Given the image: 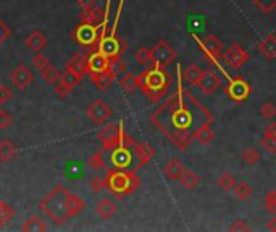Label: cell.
<instances>
[{
  "instance_id": "obj_5",
  "label": "cell",
  "mask_w": 276,
  "mask_h": 232,
  "mask_svg": "<svg viewBox=\"0 0 276 232\" xmlns=\"http://www.w3.org/2000/svg\"><path fill=\"white\" fill-rule=\"evenodd\" d=\"M71 37H73V41L76 44H79L81 47L89 49V50H95L100 41V24L81 21V24H78L73 29Z\"/></svg>"
},
{
  "instance_id": "obj_21",
  "label": "cell",
  "mask_w": 276,
  "mask_h": 232,
  "mask_svg": "<svg viewBox=\"0 0 276 232\" xmlns=\"http://www.w3.org/2000/svg\"><path fill=\"white\" fill-rule=\"evenodd\" d=\"M65 69H71L81 76L87 74V53H75V55L66 61Z\"/></svg>"
},
{
  "instance_id": "obj_34",
  "label": "cell",
  "mask_w": 276,
  "mask_h": 232,
  "mask_svg": "<svg viewBox=\"0 0 276 232\" xmlns=\"http://www.w3.org/2000/svg\"><path fill=\"white\" fill-rule=\"evenodd\" d=\"M87 165L92 171H104L107 166H105V158H104L102 151H94V153L89 157Z\"/></svg>"
},
{
  "instance_id": "obj_43",
  "label": "cell",
  "mask_w": 276,
  "mask_h": 232,
  "mask_svg": "<svg viewBox=\"0 0 276 232\" xmlns=\"http://www.w3.org/2000/svg\"><path fill=\"white\" fill-rule=\"evenodd\" d=\"M252 4L255 7H259L263 13H270L276 7V0H252Z\"/></svg>"
},
{
  "instance_id": "obj_52",
  "label": "cell",
  "mask_w": 276,
  "mask_h": 232,
  "mask_svg": "<svg viewBox=\"0 0 276 232\" xmlns=\"http://www.w3.org/2000/svg\"><path fill=\"white\" fill-rule=\"evenodd\" d=\"M266 229L271 232H276V218H271L268 222H266Z\"/></svg>"
},
{
  "instance_id": "obj_12",
  "label": "cell",
  "mask_w": 276,
  "mask_h": 232,
  "mask_svg": "<svg viewBox=\"0 0 276 232\" xmlns=\"http://www.w3.org/2000/svg\"><path fill=\"white\" fill-rule=\"evenodd\" d=\"M223 60L226 61V65L231 69H239L243 68L246 65V61L249 60V53L239 42H233L229 44V47L226 49Z\"/></svg>"
},
{
  "instance_id": "obj_42",
  "label": "cell",
  "mask_w": 276,
  "mask_h": 232,
  "mask_svg": "<svg viewBox=\"0 0 276 232\" xmlns=\"http://www.w3.org/2000/svg\"><path fill=\"white\" fill-rule=\"evenodd\" d=\"M71 91H73V89H71L65 81H61V79H60V81L55 86H53V92H55L60 97V99H66Z\"/></svg>"
},
{
  "instance_id": "obj_28",
  "label": "cell",
  "mask_w": 276,
  "mask_h": 232,
  "mask_svg": "<svg viewBox=\"0 0 276 232\" xmlns=\"http://www.w3.org/2000/svg\"><path fill=\"white\" fill-rule=\"evenodd\" d=\"M118 84L126 94H132L137 89V76L129 73V71H124L121 78L118 79Z\"/></svg>"
},
{
  "instance_id": "obj_17",
  "label": "cell",
  "mask_w": 276,
  "mask_h": 232,
  "mask_svg": "<svg viewBox=\"0 0 276 232\" xmlns=\"http://www.w3.org/2000/svg\"><path fill=\"white\" fill-rule=\"evenodd\" d=\"M132 153L137 158V166H146L150 160L155 157V150L150 144H146V142H134L132 145Z\"/></svg>"
},
{
  "instance_id": "obj_46",
  "label": "cell",
  "mask_w": 276,
  "mask_h": 232,
  "mask_svg": "<svg viewBox=\"0 0 276 232\" xmlns=\"http://www.w3.org/2000/svg\"><path fill=\"white\" fill-rule=\"evenodd\" d=\"M260 145L263 147V150L268 151V153H276V139L263 136L260 140Z\"/></svg>"
},
{
  "instance_id": "obj_32",
  "label": "cell",
  "mask_w": 276,
  "mask_h": 232,
  "mask_svg": "<svg viewBox=\"0 0 276 232\" xmlns=\"http://www.w3.org/2000/svg\"><path fill=\"white\" fill-rule=\"evenodd\" d=\"M234 197L237 199V200H249L252 197V194H254V189L251 187V184H247L246 181H241V182H237L236 185H234Z\"/></svg>"
},
{
  "instance_id": "obj_48",
  "label": "cell",
  "mask_w": 276,
  "mask_h": 232,
  "mask_svg": "<svg viewBox=\"0 0 276 232\" xmlns=\"http://www.w3.org/2000/svg\"><path fill=\"white\" fill-rule=\"evenodd\" d=\"M229 230H233V232L234 230H237V232L239 230H244V232H247V230H251V226H249L244 219H236L233 224L229 226Z\"/></svg>"
},
{
  "instance_id": "obj_16",
  "label": "cell",
  "mask_w": 276,
  "mask_h": 232,
  "mask_svg": "<svg viewBox=\"0 0 276 232\" xmlns=\"http://www.w3.org/2000/svg\"><path fill=\"white\" fill-rule=\"evenodd\" d=\"M110 162L113 165V168L118 169H128L132 165V148L131 147H124V145H118L117 148H113L110 151Z\"/></svg>"
},
{
  "instance_id": "obj_1",
  "label": "cell",
  "mask_w": 276,
  "mask_h": 232,
  "mask_svg": "<svg viewBox=\"0 0 276 232\" xmlns=\"http://www.w3.org/2000/svg\"><path fill=\"white\" fill-rule=\"evenodd\" d=\"M178 89L176 94L166 103H163L152 114V123L170 139L173 144L180 148L186 150L194 139V131L203 123H213V116L207 114H195L184 100V87H183V68L178 65L176 71Z\"/></svg>"
},
{
  "instance_id": "obj_14",
  "label": "cell",
  "mask_w": 276,
  "mask_h": 232,
  "mask_svg": "<svg viewBox=\"0 0 276 232\" xmlns=\"http://www.w3.org/2000/svg\"><path fill=\"white\" fill-rule=\"evenodd\" d=\"M220 84H221V78L215 69H212V68L202 69L200 79L197 83V87L202 91V94L212 95L220 87Z\"/></svg>"
},
{
  "instance_id": "obj_22",
  "label": "cell",
  "mask_w": 276,
  "mask_h": 232,
  "mask_svg": "<svg viewBox=\"0 0 276 232\" xmlns=\"http://www.w3.org/2000/svg\"><path fill=\"white\" fill-rule=\"evenodd\" d=\"M18 155V147L10 139H0V163H10Z\"/></svg>"
},
{
  "instance_id": "obj_25",
  "label": "cell",
  "mask_w": 276,
  "mask_h": 232,
  "mask_svg": "<svg viewBox=\"0 0 276 232\" xmlns=\"http://www.w3.org/2000/svg\"><path fill=\"white\" fill-rule=\"evenodd\" d=\"M194 139L202 145H209L215 139V131L212 128V123H203L194 131Z\"/></svg>"
},
{
  "instance_id": "obj_35",
  "label": "cell",
  "mask_w": 276,
  "mask_h": 232,
  "mask_svg": "<svg viewBox=\"0 0 276 232\" xmlns=\"http://www.w3.org/2000/svg\"><path fill=\"white\" fill-rule=\"evenodd\" d=\"M200 74H202V69L197 65H195V63L189 65L188 68H186V71H184L186 81H188L191 86H197L199 79H200Z\"/></svg>"
},
{
  "instance_id": "obj_6",
  "label": "cell",
  "mask_w": 276,
  "mask_h": 232,
  "mask_svg": "<svg viewBox=\"0 0 276 232\" xmlns=\"http://www.w3.org/2000/svg\"><path fill=\"white\" fill-rule=\"evenodd\" d=\"M97 50H100L107 58H110V61L113 65H117L123 52L126 50V42L123 39H120L118 35H110L107 34L104 39L99 41V46H97Z\"/></svg>"
},
{
  "instance_id": "obj_30",
  "label": "cell",
  "mask_w": 276,
  "mask_h": 232,
  "mask_svg": "<svg viewBox=\"0 0 276 232\" xmlns=\"http://www.w3.org/2000/svg\"><path fill=\"white\" fill-rule=\"evenodd\" d=\"M41 78L44 79V83H46V84H49V86H55V84L60 81L61 74H60V71H58L55 66L49 63L46 68H44V69L41 71Z\"/></svg>"
},
{
  "instance_id": "obj_24",
  "label": "cell",
  "mask_w": 276,
  "mask_h": 232,
  "mask_svg": "<svg viewBox=\"0 0 276 232\" xmlns=\"http://www.w3.org/2000/svg\"><path fill=\"white\" fill-rule=\"evenodd\" d=\"M117 211H118V207L110 199H102V200L97 202V205H95V213L102 219L113 218L115 215H117Z\"/></svg>"
},
{
  "instance_id": "obj_8",
  "label": "cell",
  "mask_w": 276,
  "mask_h": 232,
  "mask_svg": "<svg viewBox=\"0 0 276 232\" xmlns=\"http://www.w3.org/2000/svg\"><path fill=\"white\" fill-rule=\"evenodd\" d=\"M152 52H154V66L162 69L170 66L173 63V60L176 58V50L163 39L155 44Z\"/></svg>"
},
{
  "instance_id": "obj_41",
  "label": "cell",
  "mask_w": 276,
  "mask_h": 232,
  "mask_svg": "<svg viewBox=\"0 0 276 232\" xmlns=\"http://www.w3.org/2000/svg\"><path fill=\"white\" fill-rule=\"evenodd\" d=\"M49 63H50V61H49V58L46 55H44V53H41V52H36L34 53V57H32V66L38 69V71H42Z\"/></svg>"
},
{
  "instance_id": "obj_38",
  "label": "cell",
  "mask_w": 276,
  "mask_h": 232,
  "mask_svg": "<svg viewBox=\"0 0 276 232\" xmlns=\"http://www.w3.org/2000/svg\"><path fill=\"white\" fill-rule=\"evenodd\" d=\"M260 116L265 120H273L276 118V105L273 102H263L260 105Z\"/></svg>"
},
{
  "instance_id": "obj_36",
  "label": "cell",
  "mask_w": 276,
  "mask_h": 232,
  "mask_svg": "<svg viewBox=\"0 0 276 232\" xmlns=\"http://www.w3.org/2000/svg\"><path fill=\"white\" fill-rule=\"evenodd\" d=\"M218 187L221 190H225V192H229V190H233L234 189V185L237 184L236 181V177L231 174V173H223L220 177H218Z\"/></svg>"
},
{
  "instance_id": "obj_45",
  "label": "cell",
  "mask_w": 276,
  "mask_h": 232,
  "mask_svg": "<svg viewBox=\"0 0 276 232\" xmlns=\"http://www.w3.org/2000/svg\"><path fill=\"white\" fill-rule=\"evenodd\" d=\"M89 187H91V190H92L94 194H99V192H102V189H105V187H107L105 177H99V176L92 177L91 182H89Z\"/></svg>"
},
{
  "instance_id": "obj_27",
  "label": "cell",
  "mask_w": 276,
  "mask_h": 232,
  "mask_svg": "<svg viewBox=\"0 0 276 232\" xmlns=\"http://www.w3.org/2000/svg\"><path fill=\"white\" fill-rule=\"evenodd\" d=\"M47 229H49L47 222L42 221V218L39 216H31L21 224V230H26V232H44Z\"/></svg>"
},
{
  "instance_id": "obj_39",
  "label": "cell",
  "mask_w": 276,
  "mask_h": 232,
  "mask_svg": "<svg viewBox=\"0 0 276 232\" xmlns=\"http://www.w3.org/2000/svg\"><path fill=\"white\" fill-rule=\"evenodd\" d=\"M243 160L247 163V165H257L260 162V153H259V150H255V148H247L243 151Z\"/></svg>"
},
{
  "instance_id": "obj_23",
  "label": "cell",
  "mask_w": 276,
  "mask_h": 232,
  "mask_svg": "<svg viewBox=\"0 0 276 232\" xmlns=\"http://www.w3.org/2000/svg\"><path fill=\"white\" fill-rule=\"evenodd\" d=\"M46 46H47V37H46V34L39 29H34L28 37H26V47L32 50L34 53L42 52Z\"/></svg>"
},
{
  "instance_id": "obj_4",
  "label": "cell",
  "mask_w": 276,
  "mask_h": 232,
  "mask_svg": "<svg viewBox=\"0 0 276 232\" xmlns=\"http://www.w3.org/2000/svg\"><path fill=\"white\" fill-rule=\"evenodd\" d=\"M105 182L109 190L117 195L118 199H124L126 195L132 194L139 187V177L134 171H128V169H110L107 171Z\"/></svg>"
},
{
  "instance_id": "obj_9",
  "label": "cell",
  "mask_w": 276,
  "mask_h": 232,
  "mask_svg": "<svg viewBox=\"0 0 276 232\" xmlns=\"http://www.w3.org/2000/svg\"><path fill=\"white\" fill-rule=\"evenodd\" d=\"M97 139L100 140L105 151H112L120 145V123H110L97 132Z\"/></svg>"
},
{
  "instance_id": "obj_26",
  "label": "cell",
  "mask_w": 276,
  "mask_h": 232,
  "mask_svg": "<svg viewBox=\"0 0 276 232\" xmlns=\"http://www.w3.org/2000/svg\"><path fill=\"white\" fill-rule=\"evenodd\" d=\"M79 18L83 23H92V24H100L104 20V10L99 7L86 8V10L79 12Z\"/></svg>"
},
{
  "instance_id": "obj_29",
  "label": "cell",
  "mask_w": 276,
  "mask_h": 232,
  "mask_svg": "<svg viewBox=\"0 0 276 232\" xmlns=\"http://www.w3.org/2000/svg\"><path fill=\"white\" fill-rule=\"evenodd\" d=\"M134 60L142 66H154V52L152 49L141 47L134 52Z\"/></svg>"
},
{
  "instance_id": "obj_11",
  "label": "cell",
  "mask_w": 276,
  "mask_h": 232,
  "mask_svg": "<svg viewBox=\"0 0 276 232\" xmlns=\"http://www.w3.org/2000/svg\"><path fill=\"white\" fill-rule=\"evenodd\" d=\"M225 92L233 102L241 103L247 100V97L251 95V86L243 78H228V86L225 89Z\"/></svg>"
},
{
  "instance_id": "obj_15",
  "label": "cell",
  "mask_w": 276,
  "mask_h": 232,
  "mask_svg": "<svg viewBox=\"0 0 276 232\" xmlns=\"http://www.w3.org/2000/svg\"><path fill=\"white\" fill-rule=\"evenodd\" d=\"M12 84L18 91H26L34 83V73L26 65H18L10 74Z\"/></svg>"
},
{
  "instance_id": "obj_3",
  "label": "cell",
  "mask_w": 276,
  "mask_h": 232,
  "mask_svg": "<svg viewBox=\"0 0 276 232\" xmlns=\"http://www.w3.org/2000/svg\"><path fill=\"white\" fill-rule=\"evenodd\" d=\"M168 86H170V79H168V74L162 68L149 66L137 76V87L152 102L163 99L168 92Z\"/></svg>"
},
{
  "instance_id": "obj_50",
  "label": "cell",
  "mask_w": 276,
  "mask_h": 232,
  "mask_svg": "<svg viewBox=\"0 0 276 232\" xmlns=\"http://www.w3.org/2000/svg\"><path fill=\"white\" fill-rule=\"evenodd\" d=\"M76 4L81 10H86V8L97 7V0H76Z\"/></svg>"
},
{
  "instance_id": "obj_20",
  "label": "cell",
  "mask_w": 276,
  "mask_h": 232,
  "mask_svg": "<svg viewBox=\"0 0 276 232\" xmlns=\"http://www.w3.org/2000/svg\"><path fill=\"white\" fill-rule=\"evenodd\" d=\"M259 52L262 53V57L266 60H276V34H268L259 42L257 46Z\"/></svg>"
},
{
  "instance_id": "obj_7",
  "label": "cell",
  "mask_w": 276,
  "mask_h": 232,
  "mask_svg": "<svg viewBox=\"0 0 276 232\" xmlns=\"http://www.w3.org/2000/svg\"><path fill=\"white\" fill-rule=\"evenodd\" d=\"M195 39H197V44L200 46V49H202V52H203V55L207 57V60H210L213 65L215 66H218V68H221L220 66V61L223 60V47H221V42L217 39V35H213V34H209L205 39L203 41H200L199 37H197V34H192Z\"/></svg>"
},
{
  "instance_id": "obj_37",
  "label": "cell",
  "mask_w": 276,
  "mask_h": 232,
  "mask_svg": "<svg viewBox=\"0 0 276 232\" xmlns=\"http://www.w3.org/2000/svg\"><path fill=\"white\" fill-rule=\"evenodd\" d=\"M60 79H61V81H65L71 89H75L76 86L81 84L83 76H81V74H78V73H75V71H71V69H65V73L61 74Z\"/></svg>"
},
{
  "instance_id": "obj_13",
  "label": "cell",
  "mask_w": 276,
  "mask_h": 232,
  "mask_svg": "<svg viewBox=\"0 0 276 232\" xmlns=\"http://www.w3.org/2000/svg\"><path fill=\"white\" fill-rule=\"evenodd\" d=\"M115 65L107 58L100 50H91L87 53V74H95V73H104V71L112 69Z\"/></svg>"
},
{
  "instance_id": "obj_31",
  "label": "cell",
  "mask_w": 276,
  "mask_h": 232,
  "mask_svg": "<svg viewBox=\"0 0 276 232\" xmlns=\"http://www.w3.org/2000/svg\"><path fill=\"white\" fill-rule=\"evenodd\" d=\"M180 182L184 189H188V190H192L195 189L199 184H200V176H197L194 171H191V169H186V173L181 176V179L178 181Z\"/></svg>"
},
{
  "instance_id": "obj_40",
  "label": "cell",
  "mask_w": 276,
  "mask_h": 232,
  "mask_svg": "<svg viewBox=\"0 0 276 232\" xmlns=\"http://www.w3.org/2000/svg\"><path fill=\"white\" fill-rule=\"evenodd\" d=\"M265 210L276 215V190H270L265 195Z\"/></svg>"
},
{
  "instance_id": "obj_10",
  "label": "cell",
  "mask_w": 276,
  "mask_h": 232,
  "mask_svg": "<svg viewBox=\"0 0 276 232\" xmlns=\"http://www.w3.org/2000/svg\"><path fill=\"white\" fill-rule=\"evenodd\" d=\"M86 114L94 124H97V126H102V124H105L107 121H109V118H112L113 111L110 108V105L107 103L105 100L97 99V100H94L91 105H89Z\"/></svg>"
},
{
  "instance_id": "obj_47",
  "label": "cell",
  "mask_w": 276,
  "mask_h": 232,
  "mask_svg": "<svg viewBox=\"0 0 276 232\" xmlns=\"http://www.w3.org/2000/svg\"><path fill=\"white\" fill-rule=\"evenodd\" d=\"M13 99V92H12V89L5 86V84H0V105L2 103H7V102H10Z\"/></svg>"
},
{
  "instance_id": "obj_51",
  "label": "cell",
  "mask_w": 276,
  "mask_h": 232,
  "mask_svg": "<svg viewBox=\"0 0 276 232\" xmlns=\"http://www.w3.org/2000/svg\"><path fill=\"white\" fill-rule=\"evenodd\" d=\"M263 136H268V137L276 139V123H271V124H268V126H266Z\"/></svg>"
},
{
  "instance_id": "obj_33",
  "label": "cell",
  "mask_w": 276,
  "mask_h": 232,
  "mask_svg": "<svg viewBox=\"0 0 276 232\" xmlns=\"http://www.w3.org/2000/svg\"><path fill=\"white\" fill-rule=\"evenodd\" d=\"M15 218V210L10 203L0 200V226H7Z\"/></svg>"
},
{
  "instance_id": "obj_44",
  "label": "cell",
  "mask_w": 276,
  "mask_h": 232,
  "mask_svg": "<svg viewBox=\"0 0 276 232\" xmlns=\"http://www.w3.org/2000/svg\"><path fill=\"white\" fill-rule=\"evenodd\" d=\"M13 124V116L10 111H7V110H0V129L5 131L8 129Z\"/></svg>"
},
{
  "instance_id": "obj_2",
  "label": "cell",
  "mask_w": 276,
  "mask_h": 232,
  "mask_svg": "<svg viewBox=\"0 0 276 232\" xmlns=\"http://www.w3.org/2000/svg\"><path fill=\"white\" fill-rule=\"evenodd\" d=\"M39 208L53 224L61 226L71 218L78 216L86 208V202L79 195L65 189L61 184H57L39 202Z\"/></svg>"
},
{
  "instance_id": "obj_18",
  "label": "cell",
  "mask_w": 276,
  "mask_h": 232,
  "mask_svg": "<svg viewBox=\"0 0 276 232\" xmlns=\"http://www.w3.org/2000/svg\"><path fill=\"white\" fill-rule=\"evenodd\" d=\"M186 168L184 165H183V162L180 158H176V157H171L168 162L165 163V166H163V173H165V176L168 177L170 181H180L181 179V176L186 173Z\"/></svg>"
},
{
  "instance_id": "obj_49",
  "label": "cell",
  "mask_w": 276,
  "mask_h": 232,
  "mask_svg": "<svg viewBox=\"0 0 276 232\" xmlns=\"http://www.w3.org/2000/svg\"><path fill=\"white\" fill-rule=\"evenodd\" d=\"M10 37V28L2 21V18H0V47L4 46V42Z\"/></svg>"
},
{
  "instance_id": "obj_19",
  "label": "cell",
  "mask_w": 276,
  "mask_h": 232,
  "mask_svg": "<svg viewBox=\"0 0 276 232\" xmlns=\"http://www.w3.org/2000/svg\"><path fill=\"white\" fill-rule=\"evenodd\" d=\"M91 76V83L99 89V91H104V89L110 87L113 84L115 79L118 78V73L115 71V68L104 71V73H95V74H89Z\"/></svg>"
}]
</instances>
